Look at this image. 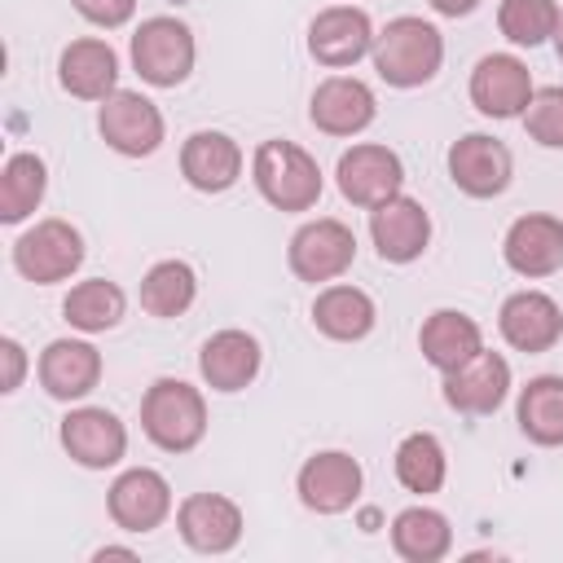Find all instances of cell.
Masks as SVG:
<instances>
[{
	"instance_id": "1",
	"label": "cell",
	"mask_w": 563,
	"mask_h": 563,
	"mask_svg": "<svg viewBox=\"0 0 563 563\" xmlns=\"http://www.w3.org/2000/svg\"><path fill=\"white\" fill-rule=\"evenodd\" d=\"M369 57H374V70H378L383 84H391V88H422L427 79H435L440 62H444V35L431 22L405 13V18H391L374 35Z\"/></svg>"
},
{
	"instance_id": "2",
	"label": "cell",
	"mask_w": 563,
	"mask_h": 563,
	"mask_svg": "<svg viewBox=\"0 0 563 563\" xmlns=\"http://www.w3.org/2000/svg\"><path fill=\"white\" fill-rule=\"evenodd\" d=\"M141 431L163 453H189L207 435V400L185 378H158L150 383L141 400Z\"/></svg>"
},
{
	"instance_id": "3",
	"label": "cell",
	"mask_w": 563,
	"mask_h": 563,
	"mask_svg": "<svg viewBox=\"0 0 563 563\" xmlns=\"http://www.w3.org/2000/svg\"><path fill=\"white\" fill-rule=\"evenodd\" d=\"M251 176L264 202L277 211H308L321 198V167L295 141H260L251 158Z\"/></svg>"
},
{
	"instance_id": "4",
	"label": "cell",
	"mask_w": 563,
	"mask_h": 563,
	"mask_svg": "<svg viewBox=\"0 0 563 563\" xmlns=\"http://www.w3.org/2000/svg\"><path fill=\"white\" fill-rule=\"evenodd\" d=\"M194 31L180 18H145L132 35V66L150 88H176L194 70Z\"/></svg>"
},
{
	"instance_id": "5",
	"label": "cell",
	"mask_w": 563,
	"mask_h": 563,
	"mask_svg": "<svg viewBox=\"0 0 563 563\" xmlns=\"http://www.w3.org/2000/svg\"><path fill=\"white\" fill-rule=\"evenodd\" d=\"M84 264V238L70 220H40L31 224L18 242H13V268L35 282V286H53V282H66L75 268Z\"/></svg>"
},
{
	"instance_id": "6",
	"label": "cell",
	"mask_w": 563,
	"mask_h": 563,
	"mask_svg": "<svg viewBox=\"0 0 563 563\" xmlns=\"http://www.w3.org/2000/svg\"><path fill=\"white\" fill-rule=\"evenodd\" d=\"M97 132L101 141L114 150V154H128V158H145L163 145V110L145 97V92H132V88H119L101 101L97 110Z\"/></svg>"
},
{
	"instance_id": "7",
	"label": "cell",
	"mask_w": 563,
	"mask_h": 563,
	"mask_svg": "<svg viewBox=\"0 0 563 563\" xmlns=\"http://www.w3.org/2000/svg\"><path fill=\"white\" fill-rule=\"evenodd\" d=\"M334 176H339V194H343L352 207L374 211L378 202H387V198L400 194V185H405V163H400L396 150L374 145V141H361V145H352V150L339 154Z\"/></svg>"
},
{
	"instance_id": "8",
	"label": "cell",
	"mask_w": 563,
	"mask_h": 563,
	"mask_svg": "<svg viewBox=\"0 0 563 563\" xmlns=\"http://www.w3.org/2000/svg\"><path fill=\"white\" fill-rule=\"evenodd\" d=\"M286 260H290V273L299 282H312V286L317 282H334L356 260V233L343 220H330V216L308 220L303 229H295Z\"/></svg>"
},
{
	"instance_id": "9",
	"label": "cell",
	"mask_w": 563,
	"mask_h": 563,
	"mask_svg": "<svg viewBox=\"0 0 563 563\" xmlns=\"http://www.w3.org/2000/svg\"><path fill=\"white\" fill-rule=\"evenodd\" d=\"M532 92V70L515 53H488L471 70V101L488 119H523Z\"/></svg>"
},
{
	"instance_id": "10",
	"label": "cell",
	"mask_w": 563,
	"mask_h": 563,
	"mask_svg": "<svg viewBox=\"0 0 563 563\" xmlns=\"http://www.w3.org/2000/svg\"><path fill=\"white\" fill-rule=\"evenodd\" d=\"M510 176H515V158H510V150L497 136L466 132L462 141L449 145V180L462 194H471V198H497V194H506Z\"/></svg>"
},
{
	"instance_id": "11",
	"label": "cell",
	"mask_w": 563,
	"mask_h": 563,
	"mask_svg": "<svg viewBox=\"0 0 563 563\" xmlns=\"http://www.w3.org/2000/svg\"><path fill=\"white\" fill-rule=\"evenodd\" d=\"M361 484H365L361 462H356L352 453H343V449L312 453V457L299 466V479H295L299 501H303L308 510H317V515H343L347 506H356Z\"/></svg>"
},
{
	"instance_id": "12",
	"label": "cell",
	"mask_w": 563,
	"mask_h": 563,
	"mask_svg": "<svg viewBox=\"0 0 563 563\" xmlns=\"http://www.w3.org/2000/svg\"><path fill=\"white\" fill-rule=\"evenodd\" d=\"M369 48H374V26H369V13L356 4H330L308 26V53L330 70L356 66Z\"/></svg>"
},
{
	"instance_id": "13",
	"label": "cell",
	"mask_w": 563,
	"mask_h": 563,
	"mask_svg": "<svg viewBox=\"0 0 563 563\" xmlns=\"http://www.w3.org/2000/svg\"><path fill=\"white\" fill-rule=\"evenodd\" d=\"M378 114V101H374V88L361 84L356 75H330L317 84L312 101H308V119L317 132L325 136H356L374 123Z\"/></svg>"
},
{
	"instance_id": "14",
	"label": "cell",
	"mask_w": 563,
	"mask_h": 563,
	"mask_svg": "<svg viewBox=\"0 0 563 563\" xmlns=\"http://www.w3.org/2000/svg\"><path fill=\"white\" fill-rule=\"evenodd\" d=\"M369 238H374L378 260L413 264L431 242V216H427V207L418 198L396 194V198H387V202H378L369 211Z\"/></svg>"
},
{
	"instance_id": "15",
	"label": "cell",
	"mask_w": 563,
	"mask_h": 563,
	"mask_svg": "<svg viewBox=\"0 0 563 563\" xmlns=\"http://www.w3.org/2000/svg\"><path fill=\"white\" fill-rule=\"evenodd\" d=\"M106 510L123 532H154L172 515V484L150 466H132L110 484Z\"/></svg>"
},
{
	"instance_id": "16",
	"label": "cell",
	"mask_w": 563,
	"mask_h": 563,
	"mask_svg": "<svg viewBox=\"0 0 563 563\" xmlns=\"http://www.w3.org/2000/svg\"><path fill=\"white\" fill-rule=\"evenodd\" d=\"M62 449L88 466V471H106L114 466L123 453H128V427L110 413V409H97V405H84V409H70L62 418Z\"/></svg>"
},
{
	"instance_id": "17",
	"label": "cell",
	"mask_w": 563,
	"mask_h": 563,
	"mask_svg": "<svg viewBox=\"0 0 563 563\" xmlns=\"http://www.w3.org/2000/svg\"><path fill=\"white\" fill-rule=\"evenodd\" d=\"M180 541L198 554H224L242 541V510L224 493H194L176 510Z\"/></svg>"
},
{
	"instance_id": "18",
	"label": "cell",
	"mask_w": 563,
	"mask_h": 563,
	"mask_svg": "<svg viewBox=\"0 0 563 563\" xmlns=\"http://www.w3.org/2000/svg\"><path fill=\"white\" fill-rule=\"evenodd\" d=\"M497 330L515 352H550L563 339V308L545 290H515L497 312Z\"/></svg>"
},
{
	"instance_id": "19",
	"label": "cell",
	"mask_w": 563,
	"mask_h": 563,
	"mask_svg": "<svg viewBox=\"0 0 563 563\" xmlns=\"http://www.w3.org/2000/svg\"><path fill=\"white\" fill-rule=\"evenodd\" d=\"M444 405L449 409H457V413H471V418H484V413H493L501 400H506V391H510V361L501 356V352H479V356H471L462 369H449L444 374Z\"/></svg>"
},
{
	"instance_id": "20",
	"label": "cell",
	"mask_w": 563,
	"mask_h": 563,
	"mask_svg": "<svg viewBox=\"0 0 563 563\" xmlns=\"http://www.w3.org/2000/svg\"><path fill=\"white\" fill-rule=\"evenodd\" d=\"M506 264L519 277H550L563 268V220L545 211H528L506 229L501 242Z\"/></svg>"
},
{
	"instance_id": "21",
	"label": "cell",
	"mask_w": 563,
	"mask_h": 563,
	"mask_svg": "<svg viewBox=\"0 0 563 563\" xmlns=\"http://www.w3.org/2000/svg\"><path fill=\"white\" fill-rule=\"evenodd\" d=\"M57 79L79 101H106L110 92H119V53L97 35L70 40L57 57Z\"/></svg>"
},
{
	"instance_id": "22",
	"label": "cell",
	"mask_w": 563,
	"mask_h": 563,
	"mask_svg": "<svg viewBox=\"0 0 563 563\" xmlns=\"http://www.w3.org/2000/svg\"><path fill=\"white\" fill-rule=\"evenodd\" d=\"M101 383V352L88 339H53L40 352V387L53 400H84Z\"/></svg>"
},
{
	"instance_id": "23",
	"label": "cell",
	"mask_w": 563,
	"mask_h": 563,
	"mask_svg": "<svg viewBox=\"0 0 563 563\" xmlns=\"http://www.w3.org/2000/svg\"><path fill=\"white\" fill-rule=\"evenodd\" d=\"M180 176L202 194H224L242 176V145L229 132H194L180 145Z\"/></svg>"
},
{
	"instance_id": "24",
	"label": "cell",
	"mask_w": 563,
	"mask_h": 563,
	"mask_svg": "<svg viewBox=\"0 0 563 563\" xmlns=\"http://www.w3.org/2000/svg\"><path fill=\"white\" fill-rule=\"evenodd\" d=\"M198 374L211 391H242L260 374V343L246 330H220L198 352Z\"/></svg>"
},
{
	"instance_id": "25",
	"label": "cell",
	"mask_w": 563,
	"mask_h": 563,
	"mask_svg": "<svg viewBox=\"0 0 563 563\" xmlns=\"http://www.w3.org/2000/svg\"><path fill=\"white\" fill-rule=\"evenodd\" d=\"M418 347H422V356H427L440 374H449V369H462L471 356L484 352V334H479V321H475V317H466V312H457V308H440V312H431V317L422 321Z\"/></svg>"
},
{
	"instance_id": "26",
	"label": "cell",
	"mask_w": 563,
	"mask_h": 563,
	"mask_svg": "<svg viewBox=\"0 0 563 563\" xmlns=\"http://www.w3.org/2000/svg\"><path fill=\"white\" fill-rule=\"evenodd\" d=\"M374 321H378V308H374V299H369L361 286L334 282V286H325V290L312 299V325H317L325 339H334V343H356V339H365V334L374 330Z\"/></svg>"
},
{
	"instance_id": "27",
	"label": "cell",
	"mask_w": 563,
	"mask_h": 563,
	"mask_svg": "<svg viewBox=\"0 0 563 563\" xmlns=\"http://www.w3.org/2000/svg\"><path fill=\"white\" fill-rule=\"evenodd\" d=\"M391 550L405 563H440L453 550V528L431 506H409L391 519Z\"/></svg>"
},
{
	"instance_id": "28",
	"label": "cell",
	"mask_w": 563,
	"mask_h": 563,
	"mask_svg": "<svg viewBox=\"0 0 563 563\" xmlns=\"http://www.w3.org/2000/svg\"><path fill=\"white\" fill-rule=\"evenodd\" d=\"M519 431L541 444V449H559L563 444V378L559 374H537L528 378V387L519 391L515 405Z\"/></svg>"
},
{
	"instance_id": "29",
	"label": "cell",
	"mask_w": 563,
	"mask_h": 563,
	"mask_svg": "<svg viewBox=\"0 0 563 563\" xmlns=\"http://www.w3.org/2000/svg\"><path fill=\"white\" fill-rule=\"evenodd\" d=\"M44 189H48V167H44V158L31 154V150L9 154V163H4V172H0V220H4V224H22V220L40 207Z\"/></svg>"
},
{
	"instance_id": "30",
	"label": "cell",
	"mask_w": 563,
	"mask_h": 563,
	"mask_svg": "<svg viewBox=\"0 0 563 563\" xmlns=\"http://www.w3.org/2000/svg\"><path fill=\"white\" fill-rule=\"evenodd\" d=\"M123 308H128L123 290H119L114 282H106V277H88V282L70 286V295L62 299V317H66L75 330H84V334L114 330V325L123 321Z\"/></svg>"
},
{
	"instance_id": "31",
	"label": "cell",
	"mask_w": 563,
	"mask_h": 563,
	"mask_svg": "<svg viewBox=\"0 0 563 563\" xmlns=\"http://www.w3.org/2000/svg\"><path fill=\"white\" fill-rule=\"evenodd\" d=\"M194 299H198V277H194V268H189L185 260H158V264L141 277V308H145L150 317L172 321V317L189 312Z\"/></svg>"
},
{
	"instance_id": "32",
	"label": "cell",
	"mask_w": 563,
	"mask_h": 563,
	"mask_svg": "<svg viewBox=\"0 0 563 563\" xmlns=\"http://www.w3.org/2000/svg\"><path fill=\"white\" fill-rule=\"evenodd\" d=\"M444 471H449V457H444V444L431 431H413L396 444V479L409 493H418V497L440 493Z\"/></svg>"
},
{
	"instance_id": "33",
	"label": "cell",
	"mask_w": 563,
	"mask_h": 563,
	"mask_svg": "<svg viewBox=\"0 0 563 563\" xmlns=\"http://www.w3.org/2000/svg\"><path fill=\"white\" fill-rule=\"evenodd\" d=\"M497 26L510 44L519 48H537L545 40H554L559 26V4L554 0H501L497 9Z\"/></svg>"
},
{
	"instance_id": "34",
	"label": "cell",
	"mask_w": 563,
	"mask_h": 563,
	"mask_svg": "<svg viewBox=\"0 0 563 563\" xmlns=\"http://www.w3.org/2000/svg\"><path fill=\"white\" fill-rule=\"evenodd\" d=\"M523 128L537 145L545 150H563V88L550 84V88H537L528 110H523Z\"/></svg>"
},
{
	"instance_id": "35",
	"label": "cell",
	"mask_w": 563,
	"mask_h": 563,
	"mask_svg": "<svg viewBox=\"0 0 563 563\" xmlns=\"http://www.w3.org/2000/svg\"><path fill=\"white\" fill-rule=\"evenodd\" d=\"M70 4L79 18H88L92 26H106V31L123 26L136 13V0H70Z\"/></svg>"
},
{
	"instance_id": "36",
	"label": "cell",
	"mask_w": 563,
	"mask_h": 563,
	"mask_svg": "<svg viewBox=\"0 0 563 563\" xmlns=\"http://www.w3.org/2000/svg\"><path fill=\"white\" fill-rule=\"evenodd\" d=\"M0 361H4V387L0 391H18L22 374H26V347L18 339H0Z\"/></svg>"
},
{
	"instance_id": "37",
	"label": "cell",
	"mask_w": 563,
	"mask_h": 563,
	"mask_svg": "<svg viewBox=\"0 0 563 563\" xmlns=\"http://www.w3.org/2000/svg\"><path fill=\"white\" fill-rule=\"evenodd\" d=\"M440 18H466V13H475L479 9V0H427Z\"/></svg>"
},
{
	"instance_id": "38",
	"label": "cell",
	"mask_w": 563,
	"mask_h": 563,
	"mask_svg": "<svg viewBox=\"0 0 563 563\" xmlns=\"http://www.w3.org/2000/svg\"><path fill=\"white\" fill-rule=\"evenodd\" d=\"M92 559H97V563H106V559H136V554H132L128 545H101Z\"/></svg>"
},
{
	"instance_id": "39",
	"label": "cell",
	"mask_w": 563,
	"mask_h": 563,
	"mask_svg": "<svg viewBox=\"0 0 563 563\" xmlns=\"http://www.w3.org/2000/svg\"><path fill=\"white\" fill-rule=\"evenodd\" d=\"M554 53H559V62H563V9H559V26H554Z\"/></svg>"
}]
</instances>
